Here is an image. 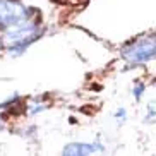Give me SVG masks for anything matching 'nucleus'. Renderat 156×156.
I'll return each mask as SVG.
<instances>
[{"instance_id": "nucleus-1", "label": "nucleus", "mask_w": 156, "mask_h": 156, "mask_svg": "<svg viewBox=\"0 0 156 156\" xmlns=\"http://www.w3.org/2000/svg\"><path fill=\"white\" fill-rule=\"evenodd\" d=\"M41 34V26L34 19H26L23 23L14 24L2 33V41L9 48L10 55H21L31 43H34Z\"/></svg>"}, {"instance_id": "nucleus-2", "label": "nucleus", "mask_w": 156, "mask_h": 156, "mask_svg": "<svg viewBox=\"0 0 156 156\" xmlns=\"http://www.w3.org/2000/svg\"><path fill=\"white\" fill-rule=\"evenodd\" d=\"M122 58L127 60L129 64H142L156 57V33L139 36L127 45L122 46L120 50Z\"/></svg>"}, {"instance_id": "nucleus-3", "label": "nucleus", "mask_w": 156, "mask_h": 156, "mask_svg": "<svg viewBox=\"0 0 156 156\" xmlns=\"http://www.w3.org/2000/svg\"><path fill=\"white\" fill-rule=\"evenodd\" d=\"M29 19V12L24 5L12 0H0V29L5 31L10 26Z\"/></svg>"}, {"instance_id": "nucleus-4", "label": "nucleus", "mask_w": 156, "mask_h": 156, "mask_svg": "<svg viewBox=\"0 0 156 156\" xmlns=\"http://www.w3.org/2000/svg\"><path fill=\"white\" fill-rule=\"evenodd\" d=\"M101 149L103 146L96 142H69L62 149V156H91L93 153Z\"/></svg>"}, {"instance_id": "nucleus-5", "label": "nucleus", "mask_w": 156, "mask_h": 156, "mask_svg": "<svg viewBox=\"0 0 156 156\" xmlns=\"http://www.w3.org/2000/svg\"><path fill=\"white\" fill-rule=\"evenodd\" d=\"M144 89H146V84L144 83H141V81H136V84H134V98L136 100H141V96H142V93H144Z\"/></svg>"}, {"instance_id": "nucleus-6", "label": "nucleus", "mask_w": 156, "mask_h": 156, "mask_svg": "<svg viewBox=\"0 0 156 156\" xmlns=\"http://www.w3.org/2000/svg\"><path fill=\"white\" fill-rule=\"evenodd\" d=\"M154 115H156V101H153V103L147 105V117H146V120H151Z\"/></svg>"}, {"instance_id": "nucleus-7", "label": "nucleus", "mask_w": 156, "mask_h": 156, "mask_svg": "<svg viewBox=\"0 0 156 156\" xmlns=\"http://www.w3.org/2000/svg\"><path fill=\"white\" fill-rule=\"evenodd\" d=\"M115 117H117V119H122V120H124V119H125V110H124V108H120V110L115 113Z\"/></svg>"}, {"instance_id": "nucleus-8", "label": "nucleus", "mask_w": 156, "mask_h": 156, "mask_svg": "<svg viewBox=\"0 0 156 156\" xmlns=\"http://www.w3.org/2000/svg\"><path fill=\"white\" fill-rule=\"evenodd\" d=\"M2 46H4V41H2V36H0V48H2Z\"/></svg>"}, {"instance_id": "nucleus-9", "label": "nucleus", "mask_w": 156, "mask_h": 156, "mask_svg": "<svg viewBox=\"0 0 156 156\" xmlns=\"http://www.w3.org/2000/svg\"><path fill=\"white\" fill-rule=\"evenodd\" d=\"M0 130H2V124H0Z\"/></svg>"}]
</instances>
